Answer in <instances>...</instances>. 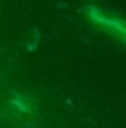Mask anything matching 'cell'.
<instances>
[{
	"label": "cell",
	"mask_w": 126,
	"mask_h": 128,
	"mask_svg": "<svg viewBox=\"0 0 126 128\" xmlns=\"http://www.w3.org/2000/svg\"><path fill=\"white\" fill-rule=\"evenodd\" d=\"M91 13L95 15V16H93L95 20H101V22H104V24L113 26V28H117V30H121V31H124V33H126V24H124V22H117V20H110V18H102V16H99V15L95 13V11H91Z\"/></svg>",
	"instance_id": "cell-1"
}]
</instances>
